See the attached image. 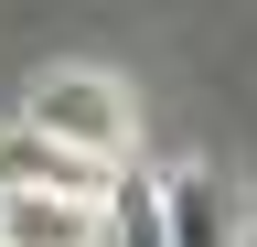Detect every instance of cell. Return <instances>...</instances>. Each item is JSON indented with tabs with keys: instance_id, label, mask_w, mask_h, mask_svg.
<instances>
[{
	"instance_id": "1",
	"label": "cell",
	"mask_w": 257,
	"mask_h": 247,
	"mask_svg": "<svg viewBox=\"0 0 257 247\" xmlns=\"http://www.w3.org/2000/svg\"><path fill=\"white\" fill-rule=\"evenodd\" d=\"M22 140L43 150V161H64V172H118L128 150H140V118H128V86L118 75H96V65H64V75H43L22 97Z\"/></svg>"
},
{
	"instance_id": "2",
	"label": "cell",
	"mask_w": 257,
	"mask_h": 247,
	"mask_svg": "<svg viewBox=\"0 0 257 247\" xmlns=\"http://www.w3.org/2000/svg\"><path fill=\"white\" fill-rule=\"evenodd\" d=\"M0 247H107V194H96L86 172H22L11 194H0Z\"/></svg>"
},
{
	"instance_id": "3",
	"label": "cell",
	"mask_w": 257,
	"mask_h": 247,
	"mask_svg": "<svg viewBox=\"0 0 257 247\" xmlns=\"http://www.w3.org/2000/svg\"><path fill=\"white\" fill-rule=\"evenodd\" d=\"M150 204H161V247H246V183L225 161H172Z\"/></svg>"
},
{
	"instance_id": "4",
	"label": "cell",
	"mask_w": 257,
	"mask_h": 247,
	"mask_svg": "<svg viewBox=\"0 0 257 247\" xmlns=\"http://www.w3.org/2000/svg\"><path fill=\"white\" fill-rule=\"evenodd\" d=\"M107 247H161V204H150V183L107 194Z\"/></svg>"
},
{
	"instance_id": "5",
	"label": "cell",
	"mask_w": 257,
	"mask_h": 247,
	"mask_svg": "<svg viewBox=\"0 0 257 247\" xmlns=\"http://www.w3.org/2000/svg\"><path fill=\"white\" fill-rule=\"evenodd\" d=\"M22 172H43V150H32V140H11V150H0V194H11Z\"/></svg>"
}]
</instances>
